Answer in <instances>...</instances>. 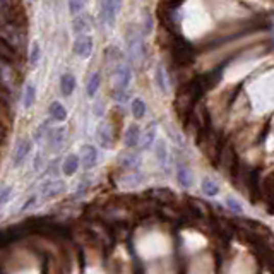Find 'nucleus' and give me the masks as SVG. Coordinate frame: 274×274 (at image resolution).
<instances>
[{"label": "nucleus", "instance_id": "1", "mask_svg": "<svg viewBox=\"0 0 274 274\" xmlns=\"http://www.w3.org/2000/svg\"><path fill=\"white\" fill-rule=\"evenodd\" d=\"M127 48H129V55L134 62L143 60L146 55V47H144V40L143 34L139 31H132L127 36Z\"/></svg>", "mask_w": 274, "mask_h": 274}, {"label": "nucleus", "instance_id": "2", "mask_svg": "<svg viewBox=\"0 0 274 274\" xmlns=\"http://www.w3.org/2000/svg\"><path fill=\"white\" fill-rule=\"evenodd\" d=\"M47 146L48 149L52 151H60L65 144V139H67V127L65 125H58V127H48L47 130Z\"/></svg>", "mask_w": 274, "mask_h": 274}, {"label": "nucleus", "instance_id": "3", "mask_svg": "<svg viewBox=\"0 0 274 274\" xmlns=\"http://www.w3.org/2000/svg\"><path fill=\"white\" fill-rule=\"evenodd\" d=\"M93 47H95V41L89 34H76L74 43H72V52L76 53L79 58H89L93 53Z\"/></svg>", "mask_w": 274, "mask_h": 274}, {"label": "nucleus", "instance_id": "4", "mask_svg": "<svg viewBox=\"0 0 274 274\" xmlns=\"http://www.w3.org/2000/svg\"><path fill=\"white\" fill-rule=\"evenodd\" d=\"M132 82V68L127 63H119L113 71V84L115 89L127 91Z\"/></svg>", "mask_w": 274, "mask_h": 274}, {"label": "nucleus", "instance_id": "5", "mask_svg": "<svg viewBox=\"0 0 274 274\" xmlns=\"http://www.w3.org/2000/svg\"><path fill=\"white\" fill-rule=\"evenodd\" d=\"M67 185L63 180H58V178H52V180H47L45 184L41 185L40 189V194H41V199L43 200H50V199H55L58 197L60 194L65 192Z\"/></svg>", "mask_w": 274, "mask_h": 274}, {"label": "nucleus", "instance_id": "6", "mask_svg": "<svg viewBox=\"0 0 274 274\" xmlns=\"http://www.w3.org/2000/svg\"><path fill=\"white\" fill-rule=\"evenodd\" d=\"M100 161V153L93 144H82L79 151V163L84 170H93Z\"/></svg>", "mask_w": 274, "mask_h": 274}, {"label": "nucleus", "instance_id": "7", "mask_svg": "<svg viewBox=\"0 0 274 274\" xmlns=\"http://www.w3.org/2000/svg\"><path fill=\"white\" fill-rule=\"evenodd\" d=\"M120 9H122V0H103V6H101L103 19H105L108 26L111 28L115 26L117 16H119Z\"/></svg>", "mask_w": 274, "mask_h": 274}, {"label": "nucleus", "instance_id": "8", "mask_svg": "<svg viewBox=\"0 0 274 274\" xmlns=\"http://www.w3.org/2000/svg\"><path fill=\"white\" fill-rule=\"evenodd\" d=\"M173 55H175V60H177L178 63H182V65H187V63L194 62V52H192V48H190L189 43H185V41L175 43Z\"/></svg>", "mask_w": 274, "mask_h": 274}, {"label": "nucleus", "instance_id": "9", "mask_svg": "<svg viewBox=\"0 0 274 274\" xmlns=\"http://www.w3.org/2000/svg\"><path fill=\"white\" fill-rule=\"evenodd\" d=\"M119 165L127 171H137L141 166V154L134 151H125L119 156Z\"/></svg>", "mask_w": 274, "mask_h": 274}, {"label": "nucleus", "instance_id": "10", "mask_svg": "<svg viewBox=\"0 0 274 274\" xmlns=\"http://www.w3.org/2000/svg\"><path fill=\"white\" fill-rule=\"evenodd\" d=\"M96 141L101 148L108 149L111 148V143H113V135H111V127L108 122H100L96 129Z\"/></svg>", "mask_w": 274, "mask_h": 274}, {"label": "nucleus", "instance_id": "11", "mask_svg": "<svg viewBox=\"0 0 274 274\" xmlns=\"http://www.w3.org/2000/svg\"><path fill=\"white\" fill-rule=\"evenodd\" d=\"M235 166H237V154H235V149L232 146H224L219 153V168H223L224 171H233Z\"/></svg>", "mask_w": 274, "mask_h": 274}, {"label": "nucleus", "instance_id": "12", "mask_svg": "<svg viewBox=\"0 0 274 274\" xmlns=\"http://www.w3.org/2000/svg\"><path fill=\"white\" fill-rule=\"evenodd\" d=\"M31 149H33V141L28 139V137H24L21 143L17 144L16 153H14V166H16V168H17L19 165H22L24 161H26L29 153H31Z\"/></svg>", "mask_w": 274, "mask_h": 274}, {"label": "nucleus", "instance_id": "13", "mask_svg": "<svg viewBox=\"0 0 274 274\" xmlns=\"http://www.w3.org/2000/svg\"><path fill=\"white\" fill-rule=\"evenodd\" d=\"M156 135H158V125H156V122H151V124L146 127L144 134H141L139 148L141 149H149L151 146L154 144Z\"/></svg>", "mask_w": 274, "mask_h": 274}, {"label": "nucleus", "instance_id": "14", "mask_svg": "<svg viewBox=\"0 0 274 274\" xmlns=\"http://www.w3.org/2000/svg\"><path fill=\"white\" fill-rule=\"evenodd\" d=\"M139 141H141V129H139V125H137V124L129 125V129H127L125 134H124L125 148H129V149L137 148V146H139Z\"/></svg>", "mask_w": 274, "mask_h": 274}, {"label": "nucleus", "instance_id": "15", "mask_svg": "<svg viewBox=\"0 0 274 274\" xmlns=\"http://www.w3.org/2000/svg\"><path fill=\"white\" fill-rule=\"evenodd\" d=\"M76 86H77V81H76V76L71 74V72H65V74L60 76V93L65 98L72 96V93L76 91Z\"/></svg>", "mask_w": 274, "mask_h": 274}, {"label": "nucleus", "instance_id": "16", "mask_svg": "<svg viewBox=\"0 0 274 274\" xmlns=\"http://www.w3.org/2000/svg\"><path fill=\"white\" fill-rule=\"evenodd\" d=\"M77 170H79V156L74 153L67 154L65 159L62 161V173L65 177H72V175H76Z\"/></svg>", "mask_w": 274, "mask_h": 274}, {"label": "nucleus", "instance_id": "17", "mask_svg": "<svg viewBox=\"0 0 274 274\" xmlns=\"http://www.w3.org/2000/svg\"><path fill=\"white\" fill-rule=\"evenodd\" d=\"M48 115H50V120L53 122H65L68 113L60 101H52L50 106H48Z\"/></svg>", "mask_w": 274, "mask_h": 274}, {"label": "nucleus", "instance_id": "18", "mask_svg": "<svg viewBox=\"0 0 274 274\" xmlns=\"http://www.w3.org/2000/svg\"><path fill=\"white\" fill-rule=\"evenodd\" d=\"M89 29H91L89 17H86L82 12L74 16V21H72V31H74V34H86Z\"/></svg>", "mask_w": 274, "mask_h": 274}, {"label": "nucleus", "instance_id": "19", "mask_svg": "<svg viewBox=\"0 0 274 274\" xmlns=\"http://www.w3.org/2000/svg\"><path fill=\"white\" fill-rule=\"evenodd\" d=\"M36 101V86L33 81H28L24 86V95H22V106L24 110H29Z\"/></svg>", "mask_w": 274, "mask_h": 274}, {"label": "nucleus", "instance_id": "20", "mask_svg": "<svg viewBox=\"0 0 274 274\" xmlns=\"http://www.w3.org/2000/svg\"><path fill=\"white\" fill-rule=\"evenodd\" d=\"M177 178H178V184L182 185L184 189L192 187L194 177H192V171L189 170L187 165H178L177 166Z\"/></svg>", "mask_w": 274, "mask_h": 274}, {"label": "nucleus", "instance_id": "21", "mask_svg": "<svg viewBox=\"0 0 274 274\" xmlns=\"http://www.w3.org/2000/svg\"><path fill=\"white\" fill-rule=\"evenodd\" d=\"M101 86V76L100 72H93L89 76V79H87V84H86V95L89 100H93L96 95H98V89H100Z\"/></svg>", "mask_w": 274, "mask_h": 274}, {"label": "nucleus", "instance_id": "22", "mask_svg": "<svg viewBox=\"0 0 274 274\" xmlns=\"http://www.w3.org/2000/svg\"><path fill=\"white\" fill-rule=\"evenodd\" d=\"M154 81L158 84L161 93H168L170 91V84H168V77H166V71L163 65H158L154 71Z\"/></svg>", "mask_w": 274, "mask_h": 274}, {"label": "nucleus", "instance_id": "23", "mask_svg": "<svg viewBox=\"0 0 274 274\" xmlns=\"http://www.w3.org/2000/svg\"><path fill=\"white\" fill-rule=\"evenodd\" d=\"M151 197H154L156 200H159V202H163V204L173 202V200H175L173 192L168 190V189H154V190H151Z\"/></svg>", "mask_w": 274, "mask_h": 274}, {"label": "nucleus", "instance_id": "24", "mask_svg": "<svg viewBox=\"0 0 274 274\" xmlns=\"http://www.w3.org/2000/svg\"><path fill=\"white\" fill-rule=\"evenodd\" d=\"M130 108H132V117H134V119H137V120H141V119H144L148 106H146V103L141 100V98H135V100L132 101Z\"/></svg>", "mask_w": 274, "mask_h": 274}, {"label": "nucleus", "instance_id": "25", "mask_svg": "<svg viewBox=\"0 0 274 274\" xmlns=\"http://www.w3.org/2000/svg\"><path fill=\"white\" fill-rule=\"evenodd\" d=\"M156 158H158L159 165L166 168V163H168V149H166L165 141H158V144H156Z\"/></svg>", "mask_w": 274, "mask_h": 274}, {"label": "nucleus", "instance_id": "26", "mask_svg": "<svg viewBox=\"0 0 274 274\" xmlns=\"http://www.w3.org/2000/svg\"><path fill=\"white\" fill-rule=\"evenodd\" d=\"M67 6H68V12H71V16H77V14H81L82 11H84L86 0H68Z\"/></svg>", "mask_w": 274, "mask_h": 274}, {"label": "nucleus", "instance_id": "27", "mask_svg": "<svg viewBox=\"0 0 274 274\" xmlns=\"http://www.w3.org/2000/svg\"><path fill=\"white\" fill-rule=\"evenodd\" d=\"M40 58H41V48H40V43L34 41L33 45H31V52H29V63H31L33 67H34V65H38Z\"/></svg>", "mask_w": 274, "mask_h": 274}, {"label": "nucleus", "instance_id": "28", "mask_svg": "<svg viewBox=\"0 0 274 274\" xmlns=\"http://www.w3.org/2000/svg\"><path fill=\"white\" fill-rule=\"evenodd\" d=\"M218 190H219V187L213 182L211 178H204L202 180V192L206 195H211V197H213V195L218 194Z\"/></svg>", "mask_w": 274, "mask_h": 274}, {"label": "nucleus", "instance_id": "29", "mask_svg": "<svg viewBox=\"0 0 274 274\" xmlns=\"http://www.w3.org/2000/svg\"><path fill=\"white\" fill-rule=\"evenodd\" d=\"M264 197H266L269 208H271V213H274V185L272 184H266L264 185Z\"/></svg>", "mask_w": 274, "mask_h": 274}, {"label": "nucleus", "instance_id": "30", "mask_svg": "<svg viewBox=\"0 0 274 274\" xmlns=\"http://www.w3.org/2000/svg\"><path fill=\"white\" fill-rule=\"evenodd\" d=\"M12 195V187L11 185H7V187H4L0 190V211H2V208L9 202V199H11Z\"/></svg>", "mask_w": 274, "mask_h": 274}, {"label": "nucleus", "instance_id": "31", "mask_svg": "<svg viewBox=\"0 0 274 274\" xmlns=\"http://www.w3.org/2000/svg\"><path fill=\"white\" fill-rule=\"evenodd\" d=\"M47 130H48V122H43V124L38 127L36 130H34V141H36V143H40V141L45 139Z\"/></svg>", "mask_w": 274, "mask_h": 274}, {"label": "nucleus", "instance_id": "32", "mask_svg": "<svg viewBox=\"0 0 274 274\" xmlns=\"http://www.w3.org/2000/svg\"><path fill=\"white\" fill-rule=\"evenodd\" d=\"M226 204H228V208L232 209L233 213H237V214H242V213H243V208H242V204H240L237 199H233V197H228V199H226Z\"/></svg>", "mask_w": 274, "mask_h": 274}, {"label": "nucleus", "instance_id": "33", "mask_svg": "<svg viewBox=\"0 0 274 274\" xmlns=\"http://www.w3.org/2000/svg\"><path fill=\"white\" fill-rule=\"evenodd\" d=\"M93 111H95L96 117H101L103 115V101L101 100H98L95 103V106H93Z\"/></svg>", "mask_w": 274, "mask_h": 274}, {"label": "nucleus", "instance_id": "34", "mask_svg": "<svg viewBox=\"0 0 274 274\" xmlns=\"http://www.w3.org/2000/svg\"><path fill=\"white\" fill-rule=\"evenodd\" d=\"M151 29H153V19H151L149 14H146V22H144V33L148 34L151 33Z\"/></svg>", "mask_w": 274, "mask_h": 274}, {"label": "nucleus", "instance_id": "35", "mask_svg": "<svg viewBox=\"0 0 274 274\" xmlns=\"http://www.w3.org/2000/svg\"><path fill=\"white\" fill-rule=\"evenodd\" d=\"M43 168V156L41 154H36V158H34V171L41 170Z\"/></svg>", "mask_w": 274, "mask_h": 274}, {"label": "nucleus", "instance_id": "36", "mask_svg": "<svg viewBox=\"0 0 274 274\" xmlns=\"http://www.w3.org/2000/svg\"><path fill=\"white\" fill-rule=\"evenodd\" d=\"M86 185H87V182H86V178H84V182H82L81 185H77V190H76V197H81V195H82V192H84V189H86Z\"/></svg>", "mask_w": 274, "mask_h": 274}, {"label": "nucleus", "instance_id": "37", "mask_svg": "<svg viewBox=\"0 0 274 274\" xmlns=\"http://www.w3.org/2000/svg\"><path fill=\"white\" fill-rule=\"evenodd\" d=\"M4 137H6V130H4V127L0 125V141H4Z\"/></svg>", "mask_w": 274, "mask_h": 274}]
</instances>
